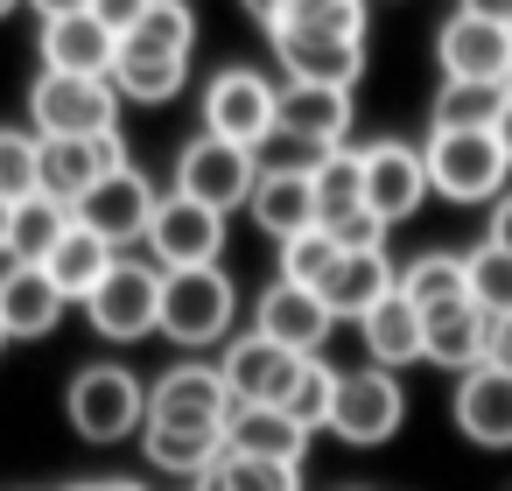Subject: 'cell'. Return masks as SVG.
<instances>
[{
    "instance_id": "6da1fadb",
    "label": "cell",
    "mask_w": 512,
    "mask_h": 491,
    "mask_svg": "<svg viewBox=\"0 0 512 491\" xmlns=\"http://www.w3.org/2000/svg\"><path fill=\"white\" fill-rule=\"evenodd\" d=\"M421 162H428V190L449 204H498L512 190V155L498 134H435L428 127Z\"/></svg>"
},
{
    "instance_id": "7a4b0ae2",
    "label": "cell",
    "mask_w": 512,
    "mask_h": 491,
    "mask_svg": "<svg viewBox=\"0 0 512 491\" xmlns=\"http://www.w3.org/2000/svg\"><path fill=\"white\" fill-rule=\"evenodd\" d=\"M239 316V288L225 267H176L162 274V337L183 351H211L232 337Z\"/></svg>"
},
{
    "instance_id": "3957f363",
    "label": "cell",
    "mask_w": 512,
    "mask_h": 491,
    "mask_svg": "<svg viewBox=\"0 0 512 491\" xmlns=\"http://www.w3.org/2000/svg\"><path fill=\"white\" fill-rule=\"evenodd\" d=\"M29 120L43 141H92V134H120V92L113 78H64L43 71L29 92Z\"/></svg>"
},
{
    "instance_id": "277c9868",
    "label": "cell",
    "mask_w": 512,
    "mask_h": 491,
    "mask_svg": "<svg viewBox=\"0 0 512 491\" xmlns=\"http://www.w3.org/2000/svg\"><path fill=\"white\" fill-rule=\"evenodd\" d=\"M64 414L85 442H127L148 421V386L134 379V365H85L64 393Z\"/></svg>"
},
{
    "instance_id": "5b68a950",
    "label": "cell",
    "mask_w": 512,
    "mask_h": 491,
    "mask_svg": "<svg viewBox=\"0 0 512 491\" xmlns=\"http://www.w3.org/2000/svg\"><path fill=\"white\" fill-rule=\"evenodd\" d=\"M85 316H92V330L113 337V344L155 337V330H162V267H148V260H113V274L92 288Z\"/></svg>"
},
{
    "instance_id": "8992f818",
    "label": "cell",
    "mask_w": 512,
    "mask_h": 491,
    "mask_svg": "<svg viewBox=\"0 0 512 491\" xmlns=\"http://www.w3.org/2000/svg\"><path fill=\"white\" fill-rule=\"evenodd\" d=\"M407 421V393L393 372L365 365V372H337V400H330V435L351 442V449H379L393 442Z\"/></svg>"
},
{
    "instance_id": "52a82bcc",
    "label": "cell",
    "mask_w": 512,
    "mask_h": 491,
    "mask_svg": "<svg viewBox=\"0 0 512 491\" xmlns=\"http://www.w3.org/2000/svg\"><path fill=\"white\" fill-rule=\"evenodd\" d=\"M253 183H260L253 148H232V141H218V134H197V141L176 155V197L211 204L218 218H225L232 204H253Z\"/></svg>"
},
{
    "instance_id": "ba28073f",
    "label": "cell",
    "mask_w": 512,
    "mask_h": 491,
    "mask_svg": "<svg viewBox=\"0 0 512 491\" xmlns=\"http://www.w3.org/2000/svg\"><path fill=\"white\" fill-rule=\"evenodd\" d=\"M274 92H281V85H267V78L246 71V64L218 71V78L204 85V134H218V141H232V148L274 141Z\"/></svg>"
},
{
    "instance_id": "9c48e42d",
    "label": "cell",
    "mask_w": 512,
    "mask_h": 491,
    "mask_svg": "<svg viewBox=\"0 0 512 491\" xmlns=\"http://www.w3.org/2000/svg\"><path fill=\"white\" fill-rule=\"evenodd\" d=\"M148 253L162 274L176 267H218L225 253V218L211 204H190V197H155V218H148Z\"/></svg>"
},
{
    "instance_id": "30bf717a",
    "label": "cell",
    "mask_w": 512,
    "mask_h": 491,
    "mask_svg": "<svg viewBox=\"0 0 512 491\" xmlns=\"http://www.w3.org/2000/svg\"><path fill=\"white\" fill-rule=\"evenodd\" d=\"M435 64L449 85H512V29L477 22V15H449L435 29Z\"/></svg>"
},
{
    "instance_id": "8fae6325",
    "label": "cell",
    "mask_w": 512,
    "mask_h": 491,
    "mask_svg": "<svg viewBox=\"0 0 512 491\" xmlns=\"http://www.w3.org/2000/svg\"><path fill=\"white\" fill-rule=\"evenodd\" d=\"M302 365H309V358H295V351L267 344L260 330L232 337V344H225V358H218V372H225V386H232V407H288V393H295Z\"/></svg>"
},
{
    "instance_id": "7c38bea8",
    "label": "cell",
    "mask_w": 512,
    "mask_h": 491,
    "mask_svg": "<svg viewBox=\"0 0 512 491\" xmlns=\"http://www.w3.org/2000/svg\"><path fill=\"white\" fill-rule=\"evenodd\" d=\"M148 421H176V428H225L232 421V386L218 365L183 358L148 386Z\"/></svg>"
},
{
    "instance_id": "4fadbf2b",
    "label": "cell",
    "mask_w": 512,
    "mask_h": 491,
    "mask_svg": "<svg viewBox=\"0 0 512 491\" xmlns=\"http://www.w3.org/2000/svg\"><path fill=\"white\" fill-rule=\"evenodd\" d=\"M344 134H351V92H330V85H281L274 92V141L309 148V162H316V155L344 148Z\"/></svg>"
},
{
    "instance_id": "5bb4252c",
    "label": "cell",
    "mask_w": 512,
    "mask_h": 491,
    "mask_svg": "<svg viewBox=\"0 0 512 491\" xmlns=\"http://www.w3.org/2000/svg\"><path fill=\"white\" fill-rule=\"evenodd\" d=\"M267 36H274V57H281V78L288 85L351 92L365 78V43L358 36H316V29H267Z\"/></svg>"
},
{
    "instance_id": "9a60e30c",
    "label": "cell",
    "mask_w": 512,
    "mask_h": 491,
    "mask_svg": "<svg viewBox=\"0 0 512 491\" xmlns=\"http://www.w3.org/2000/svg\"><path fill=\"white\" fill-rule=\"evenodd\" d=\"M71 218H78L85 232H99V239L120 253L127 239H148V218H155V183L127 162V169H113L99 190H85V197L71 204Z\"/></svg>"
},
{
    "instance_id": "2e32d148",
    "label": "cell",
    "mask_w": 512,
    "mask_h": 491,
    "mask_svg": "<svg viewBox=\"0 0 512 491\" xmlns=\"http://www.w3.org/2000/svg\"><path fill=\"white\" fill-rule=\"evenodd\" d=\"M253 330H260L267 344L295 351V358H323V344H330L337 316L323 309V295H316V288L274 281V288H260V302H253Z\"/></svg>"
},
{
    "instance_id": "e0dca14e",
    "label": "cell",
    "mask_w": 512,
    "mask_h": 491,
    "mask_svg": "<svg viewBox=\"0 0 512 491\" xmlns=\"http://www.w3.org/2000/svg\"><path fill=\"white\" fill-rule=\"evenodd\" d=\"M421 204H428V162H421V148H407V141H372V148H365V211L386 218V225H400V218H414Z\"/></svg>"
},
{
    "instance_id": "ac0fdd59",
    "label": "cell",
    "mask_w": 512,
    "mask_h": 491,
    "mask_svg": "<svg viewBox=\"0 0 512 491\" xmlns=\"http://www.w3.org/2000/svg\"><path fill=\"white\" fill-rule=\"evenodd\" d=\"M449 414H456L463 442H477V449H512V372H498V365L463 372Z\"/></svg>"
},
{
    "instance_id": "d6986e66",
    "label": "cell",
    "mask_w": 512,
    "mask_h": 491,
    "mask_svg": "<svg viewBox=\"0 0 512 491\" xmlns=\"http://www.w3.org/2000/svg\"><path fill=\"white\" fill-rule=\"evenodd\" d=\"M113 57H120V36H113L92 8L43 22V71H64V78H113Z\"/></svg>"
},
{
    "instance_id": "ffe728a7",
    "label": "cell",
    "mask_w": 512,
    "mask_h": 491,
    "mask_svg": "<svg viewBox=\"0 0 512 491\" xmlns=\"http://www.w3.org/2000/svg\"><path fill=\"white\" fill-rule=\"evenodd\" d=\"M113 169H127V141L120 134H92V141H43V190L78 204L85 190H99Z\"/></svg>"
},
{
    "instance_id": "44dd1931",
    "label": "cell",
    "mask_w": 512,
    "mask_h": 491,
    "mask_svg": "<svg viewBox=\"0 0 512 491\" xmlns=\"http://www.w3.org/2000/svg\"><path fill=\"white\" fill-rule=\"evenodd\" d=\"M253 225L267 232V239H302V232H316V190H309V162H288V169H260V183H253Z\"/></svg>"
},
{
    "instance_id": "7402d4cb",
    "label": "cell",
    "mask_w": 512,
    "mask_h": 491,
    "mask_svg": "<svg viewBox=\"0 0 512 491\" xmlns=\"http://www.w3.org/2000/svg\"><path fill=\"white\" fill-rule=\"evenodd\" d=\"M484 344H491V316L477 302H442V309L421 316V358L456 372V379L484 365Z\"/></svg>"
},
{
    "instance_id": "603a6c76",
    "label": "cell",
    "mask_w": 512,
    "mask_h": 491,
    "mask_svg": "<svg viewBox=\"0 0 512 491\" xmlns=\"http://www.w3.org/2000/svg\"><path fill=\"white\" fill-rule=\"evenodd\" d=\"M64 288L43 274V267H8L0 274V330L8 337H50L64 323Z\"/></svg>"
},
{
    "instance_id": "cb8c5ba5",
    "label": "cell",
    "mask_w": 512,
    "mask_h": 491,
    "mask_svg": "<svg viewBox=\"0 0 512 491\" xmlns=\"http://www.w3.org/2000/svg\"><path fill=\"white\" fill-rule=\"evenodd\" d=\"M225 449L232 456H267V463H295L309 456V428L288 414V407H232L225 421Z\"/></svg>"
},
{
    "instance_id": "d4e9b609",
    "label": "cell",
    "mask_w": 512,
    "mask_h": 491,
    "mask_svg": "<svg viewBox=\"0 0 512 491\" xmlns=\"http://www.w3.org/2000/svg\"><path fill=\"white\" fill-rule=\"evenodd\" d=\"M393 288H400V267H393L386 246H379V253H344V260L330 267V281H323V309H330V316H372Z\"/></svg>"
},
{
    "instance_id": "484cf974",
    "label": "cell",
    "mask_w": 512,
    "mask_h": 491,
    "mask_svg": "<svg viewBox=\"0 0 512 491\" xmlns=\"http://www.w3.org/2000/svg\"><path fill=\"white\" fill-rule=\"evenodd\" d=\"M141 449L169 477H211L225 463V428H176V421H141Z\"/></svg>"
},
{
    "instance_id": "4316f807",
    "label": "cell",
    "mask_w": 512,
    "mask_h": 491,
    "mask_svg": "<svg viewBox=\"0 0 512 491\" xmlns=\"http://www.w3.org/2000/svg\"><path fill=\"white\" fill-rule=\"evenodd\" d=\"M309 190H316V225L337 232L344 218L365 211V148H330L309 162Z\"/></svg>"
},
{
    "instance_id": "83f0119b",
    "label": "cell",
    "mask_w": 512,
    "mask_h": 491,
    "mask_svg": "<svg viewBox=\"0 0 512 491\" xmlns=\"http://www.w3.org/2000/svg\"><path fill=\"white\" fill-rule=\"evenodd\" d=\"M358 337H365V358H372L379 372H400V365L421 358V309L393 288L372 316H358Z\"/></svg>"
},
{
    "instance_id": "f1b7e54d",
    "label": "cell",
    "mask_w": 512,
    "mask_h": 491,
    "mask_svg": "<svg viewBox=\"0 0 512 491\" xmlns=\"http://www.w3.org/2000/svg\"><path fill=\"white\" fill-rule=\"evenodd\" d=\"M505 106H512V85H449L442 78V92L428 106V127L435 134H498Z\"/></svg>"
},
{
    "instance_id": "f546056e",
    "label": "cell",
    "mask_w": 512,
    "mask_h": 491,
    "mask_svg": "<svg viewBox=\"0 0 512 491\" xmlns=\"http://www.w3.org/2000/svg\"><path fill=\"white\" fill-rule=\"evenodd\" d=\"M113 260H120V253H113V246H106L99 232L71 225V232L57 239V253L43 260V274H50V281L64 288V302H92V288H99V281L113 274Z\"/></svg>"
},
{
    "instance_id": "4dcf8cb0",
    "label": "cell",
    "mask_w": 512,
    "mask_h": 491,
    "mask_svg": "<svg viewBox=\"0 0 512 491\" xmlns=\"http://www.w3.org/2000/svg\"><path fill=\"white\" fill-rule=\"evenodd\" d=\"M71 225H78V218H71L64 197H50V190L22 197V204H15V232H8V260H15V267H43Z\"/></svg>"
},
{
    "instance_id": "1f68e13d",
    "label": "cell",
    "mask_w": 512,
    "mask_h": 491,
    "mask_svg": "<svg viewBox=\"0 0 512 491\" xmlns=\"http://www.w3.org/2000/svg\"><path fill=\"white\" fill-rule=\"evenodd\" d=\"M190 43H197L190 0H155V8L141 15V29L120 36V50H134V57H183V64H190Z\"/></svg>"
},
{
    "instance_id": "d6a6232c",
    "label": "cell",
    "mask_w": 512,
    "mask_h": 491,
    "mask_svg": "<svg viewBox=\"0 0 512 491\" xmlns=\"http://www.w3.org/2000/svg\"><path fill=\"white\" fill-rule=\"evenodd\" d=\"M400 295L428 316L442 302H470V281H463V253H421L400 267Z\"/></svg>"
},
{
    "instance_id": "836d02e7",
    "label": "cell",
    "mask_w": 512,
    "mask_h": 491,
    "mask_svg": "<svg viewBox=\"0 0 512 491\" xmlns=\"http://www.w3.org/2000/svg\"><path fill=\"white\" fill-rule=\"evenodd\" d=\"M183 78H190V64H183V57H134V50H120V57H113V92H120V99H141V106L176 99V92H183Z\"/></svg>"
},
{
    "instance_id": "e575fe53",
    "label": "cell",
    "mask_w": 512,
    "mask_h": 491,
    "mask_svg": "<svg viewBox=\"0 0 512 491\" xmlns=\"http://www.w3.org/2000/svg\"><path fill=\"white\" fill-rule=\"evenodd\" d=\"M463 281H470V302H477L491 323L512 316V253H498L491 239L470 246V253H463Z\"/></svg>"
},
{
    "instance_id": "d590c367",
    "label": "cell",
    "mask_w": 512,
    "mask_h": 491,
    "mask_svg": "<svg viewBox=\"0 0 512 491\" xmlns=\"http://www.w3.org/2000/svg\"><path fill=\"white\" fill-rule=\"evenodd\" d=\"M43 190V134L29 127H0V197L22 204Z\"/></svg>"
},
{
    "instance_id": "8d00e7d4",
    "label": "cell",
    "mask_w": 512,
    "mask_h": 491,
    "mask_svg": "<svg viewBox=\"0 0 512 491\" xmlns=\"http://www.w3.org/2000/svg\"><path fill=\"white\" fill-rule=\"evenodd\" d=\"M204 491H302V470L295 463H267V456H232L204 477Z\"/></svg>"
},
{
    "instance_id": "74e56055",
    "label": "cell",
    "mask_w": 512,
    "mask_h": 491,
    "mask_svg": "<svg viewBox=\"0 0 512 491\" xmlns=\"http://www.w3.org/2000/svg\"><path fill=\"white\" fill-rule=\"evenodd\" d=\"M344 260V246L316 225V232H302V239H288L281 246V281H295V288H316L323 295V281H330V267Z\"/></svg>"
},
{
    "instance_id": "f35d334b",
    "label": "cell",
    "mask_w": 512,
    "mask_h": 491,
    "mask_svg": "<svg viewBox=\"0 0 512 491\" xmlns=\"http://www.w3.org/2000/svg\"><path fill=\"white\" fill-rule=\"evenodd\" d=\"M330 400H337V365L309 358V365H302V379H295V393H288V414L316 435V428H330Z\"/></svg>"
},
{
    "instance_id": "ab89813d",
    "label": "cell",
    "mask_w": 512,
    "mask_h": 491,
    "mask_svg": "<svg viewBox=\"0 0 512 491\" xmlns=\"http://www.w3.org/2000/svg\"><path fill=\"white\" fill-rule=\"evenodd\" d=\"M148 8H155V0H92V15H99V22H106L113 36H134Z\"/></svg>"
},
{
    "instance_id": "60d3db41",
    "label": "cell",
    "mask_w": 512,
    "mask_h": 491,
    "mask_svg": "<svg viewBox=\"0 0 512 491\" xmlns=\"http://www.w3.org/2000/svg\"><path fill=\"white\" fill-rule=\"evenodd\" d=\"M484 365H498V372H512V316H498V323H491V344H484Z\"/></svg>"
},
{
    "instance_id": "b9f144b4",
    "label": "cell",
    "mask_w": 512,
    "mask_h": 491,
    "mask_svg": "<svg viewBox=\"0 0 512 491\" xmlns=\"http://www.w3.org/2000/svg\"><path fill=\"white\" fill-rule=\"evenodd\" d=\"M484 239H491L498 253H512V190H505V197L491 204V232H484Z\"/></svg>"
},
{
    "instance_id": "7bdbcfd3",
    "label": "cell",
    "mask_w": 512,
    "mask_h": 491,
    "mask_svg": "<svg viewBox=\"0 0 512 491\" xmlns=\"http://www.w3.org/2000/svg\"><path fill=\"white\" fill-rule=\"evenodd\" d=\"M463 15H477V22H498V29H512V0H456Z\"/></svg>"
},
{
    "instance_id": "ee69618b",
    "label": "cell",
    "mask_w": 512,
    "mask_h": 491,
    "mask_svg": "<svg viewBox=\"0 0 512 491\" xmlns=\"http://www.w3.org/2000/svg\"><path fill=\"white\" fill-rule=\"evenodd\" d=\"M29 8H36L43 22H57V15H85V8H92V0H29Z\"/></svg>"
},
{
    "instance_id": "f6af8a7d",
    "label": "cell",
    "mask_w": 512,
    "mask_h": 491,
    "mask_svg": "<svg viewBox=\"0 0 512 491\" xmlns=\"http://www.w3.org/2000/svg\"><path fill=\"white\" fill-rule=\"evenodd\" d=\"M323 8H337V0H288L281 22H309V15H323Z\"/></svg>"
},
{
    "instance_id": "bcb514c9",
    "label": "cell",
    "mask_w": 512,
    "mask_h": 491,
    "mask_svg": "<svg viewBox=\"0 0 512 491\" xmlns=\"http://www.w3.org/2000/svg\"><path fill=\"white\" fill-rule=\"evenodd\" d=\"M281 8H288V0H246V15H253V22H267V29L281 22Z\"/></svg>"
},
{
    "instance_id": "7dc6e473",
    "label": "cell",
    "mask_w": 512,
    "mask_h": 491,
    "mask_svg": "<svg viewBox=\"0 0 512 491\" xmlns=\"http://www.w3.org/2000/svg\"><path fill=\"white\" fill-rule=\"evenodd\" d=\"M71 491H148V484H127V477H106V484H71Z\"/></svg>"
},
{
    "instance_id": "c3c4849f",
    "label": "cell",
    "mask_w": 512,
    "mask_h": 491,
    "mask_svg": "<svg viewBox=\"0 0 512 491\" xmlns=\"http://www.w3.org/2000/svg\"><path fill=\"white\" fill-rule=\"evenodd\" d=\"M8 232H15V204L0 197V253H8Z\"/></svg>"
},
{
    "instance_id": "681fc988",
    "label": "cell",
    "mask_w": 512,
    "mask_h": 491,
    "mask_svg": "<svg viewBox=\"0 0 512 491\" xmlns=\"http://www.w3.org/2000/svg\"><path fill=\"white\" fill-rule=\"evenodd\" d=\"M498 141H505V155H512V106H505V120H498Z\"/></svg>"
},
{
    "instance_id": "f907efd6",
    "label": "cell",
    "mask_w": 512,
    "mask_h": 491,
    "mask_svg": "<svg viewBox=\"0 0 512 491\" xmlns=\"http://www.w3.org/2000/svg\"><path fill=\"white\" fill-rule=\"evenodd\" d=\"M15 8H22V0H0V15H15Z\"/></svg>"
},
{
    "instance_id": "816d5d0a",
    "label": "cell",
    "mask_w": 512,
    "mask_h": 491,
    "mask_svg": "<svg viewBox=\"0 0 512 491\" xmlns=\"http://www.w3.org/2000/svg\"><path fill=\"white\" fill-rule=\"evenodd\" d=\"M0 344H8V330H0Z\"/></svg>"
}]
</instances>
